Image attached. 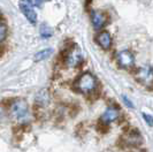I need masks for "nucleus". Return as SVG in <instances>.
<instances>
[{"label": "nucleus", "instance_id": "15", "mask_svg": "<svg viewBox=\"0 0 153 152\" xmlns=\"http://www.w3.org/2000/svg\"><path fill=\"white\" fill-rule=\"evenodd\" d=\"M143 119H144V121L150 126V127H152L153 126V116L151 114H147V113H143Z\"/></svg>", "mask_w": 153, "mask_h": 152}, {"label": "nucleus", "instance_id": "14", "mask_svg": "<svg viewBox=\"0 0 153 152\" xmlns=\"http://www.w3.org/2000/svg\"><path fill=\"white\" fill-rule=\"evenodd\" d=\"M7 36V27L4 23H0V43Z\"/></svg>", "mask_w": 153, "mask_h": 152}, {"label": "nucleus", "instance_id": "7", "mask_svg": "<svg viewBox=\"0 0 153 152\" xmlns=\"http://www.w3.org/2000/svg\"><path fill=\"white\" fill-rule=\"evenodd\" d=\"M143 138L140 136L138 130H129L127 131L122 137V142L127 146H131V148H136L142 143Z\"/></svg>", "mask_w": 153, "mask_h": 152}, {"label": "nucleus", "instance_id": "2", "mask_svg": "<svg viewBox=\"0 0 153 152\" xmlns=\"http://www.w3.org/2000/svg\"><path fill=\"white\" fill-rule=\"evenodd\" d=\"M98 86V81L96 76L92 75L91 73H84L75 82V88L78 92L84 93V95H90L94 91Z\"/></svg>", "mask_w": 153, "mask_h": 152}, {"label": "nucleus", "instance_id": "1", "mask_svg": "<svg viewBox=\"0 0 153 152\" xmlns=\"http://www.w3.org/2000/svg\"><path fill=\"white\" fill-rule=\"evenodd\" d=\"M10 115L19 123H27L30 120L29 106L24 99H17L10 105Z\"/></svg>", "mask_w": 153, "mask_h": 152}, {"label": "nucleus", "instance_id": "10", "mask_svg": "<svg viewBox=\"0 0 153 152\" xmlns=\"http://www.w3.org/2000/svg\"><path fill=\"white\" fill-rule=\"evenodd\" d=\"M97 43L104 50H109L112 44H113V39H112L111 34L108 31H101L99 35L97 36Z\"/></svg>", "mask_w": 153, "mask_h": 152}, {"label": "nucleus", "instance_id": "17", "mask_svg": "<svg viewBox=\"0 0 153 152\" xmlns=\"http://www.w3.org/2000/svg\"><path fill=\"white\" fill-rule=\"evenodd\" d=\"M130 152H144L143 150H138V149H136V150H132V151H130Z\"/></svg>", "mask_w": 153, "mask_h": 152}, {"label": "nucleus", "instance_id": "3", "mask_svg": "<svg viewBox=\"0 0 153 152\" xmlns=\"http://www.w3.org/2000/svg\"><path fill=\"white\" fill-rule=\"evenodd\" d=\"M19 6H20L22 14L27 17V20L29 22L32 24L37 22V13L33 8V2L31 0H20Z\"/></svg>", "mask_w": 153, "mask_h": 152}, {"label": "nucleus", "instance_id": "9", "mask_svg": "<svg viewBox=\"0 0 153 152\" xmlns=\"http://www.w3.org/2000/svg\"><path fill=\"white\" fill-rule=\"evenodd\" d=\"M91 21L92 24L94 27V29L100 30L105 27V24L107 23V16L105 13L99 12V10H93L91 13Z\"/></svg>", "mask_w": 153, "mask_h": 152}, {"label": "nucleus", "instance_id": "13", "mask_svg": "<svg viewBox=\"0 0 153 152\" xmlns=\"http://www.w3.org/2000/svg\"><path fill=\"white\" fill-rule=\"evenodd\" d=\"M39 32H40V36L43 38H48L52 36V30H51V28L47 27L46 24H42V25H40Z\"/></svg>", "mask_w": 153, "mask_h": 152}, {"label": "nucleus", "instance_id": "4", "mask_svg": "<svg viewBox=\"0 0 153 152\" xmlns=\"http://www.w3.org/2000/svg\"><path fill=\"white\" fill-rule=\"evenodd\" d=\"M136 80L144 85H152L153 84V68L151 66H143L139 67L136 72Z\"/></svg>", "mask_w": 153, "mask_h": 152}, {"label": "nucleus", "instance_id": "8", "mask_svg": "<svg viewBox=\"0 0 153 152\" xmlns=\"http://www.w3.org/2000/svg\"><path fill=\"white\" fill-rule=\"evenodd\" d=\"M120 118V110L116 106H109L105 110V112L102 113L100 120L105 124H109L112 122L116 121Z\"/></svg>", "mask_w": 153, "mask_h": 152}, {"label": "nucleus", "instance_id": "5", "mask_svg": "<svg viewBox=\"0 0 153 152\" xmlns=\"http://www.w3.org/2000/svg\"><path fill=\"white\" fill-rule=\"evenodd\" d=\"M82 61H83V53L77 46L73 47L66 55V65L69 68H75L79 66Z\"/></svg>", "mask_w": 153, "mask_h": 152}, {"label": "nucleus", "instance_id": "12", "mask_svg": "<svg viewBox=\"0 0 153 152\" xmlns=\"http://www.w3.org/2000/svg\"><path fill=\"white\" fill-rule=\"evenodd\" d=\"M52 53H53V50L52 48H45L43 51H39L38 53H36V55H35V61L45 60L48 57H51Z\"/></svg>", "mask_w": 153, "mask_h": 152}, {"label": "nucleus", "instance_id": "16", "mask_svg": "<svg viewBox=\"0 0 153 152\" xmlns=\"http://www.w3.org/2000/svg\"><path fill=\"white\" fill-rule=\"evenodd\" d=\"M122 99H123V103L126 104V106L130 107V108H134V104H132V101H131L130 99L128 98L127 96H122Z\"/></svg>", "mask_w": 153, "mask_h": 152}, {"label": "nucleus", "instance_id": "11", "mask_svg": "<svg viewBox=\"0 0 153 152\" xmlns=\"http://www.w3.org/2000/svg\"><path fill=\"white\" fill-rule=\"evenodd\" d=\"M35 101H36V104H37L38 106H42V107L47 106V105L50 104V101H51V96H50L48 90H47V89H42V90L36 95Z\"/></svg>", "mask_w": 153, "mask_h": 152}, {"label": "nucleus", "instance_id": "6", "mask_svg": "<svg viewBox=\"0 0 153 152\" xmlns=\"http://www.w3.org/2000/svg\"><path fill=\"white\" fill-rule=\"evenodd\" d=\"M116 60H117L119 66L124 69H129L135 65V57L128 50L119 52L117 55H116Z\"/></svg>", "mask_w": 153, "mask_h": 152}]
</instances>
